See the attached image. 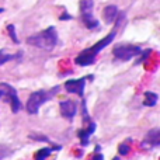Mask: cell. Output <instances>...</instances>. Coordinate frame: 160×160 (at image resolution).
Segmentation results:
<instances>
[{
    "mask_svg": "<svg viewBox=\"0 0 160 160\" xmlns=\"http://www.w3.org/2000/svg\"><path fill=\"white\" fill-rule=\"evenodd\" d=\"M59 108H61V115L63 118L72 121L75 118L76 112H78V104L72 100H65V101L59 102Z\"/></svg>",
    "mask_w": 160,
    "mask_h": 160,
    "instance_id": "cell-6",
    "label": "cell"
},
{
    "mask_svg": "<svg viewBox=\"0 0 160 160\" xmlns=\"http://www.w3.org/2000/svg\"><path fill=\"white\" fill-rule=\"evenodd\" d=\"M0 88L4 90V97H6V101L11 105V111L14 114H17L21 108V102H20V98L17 96V90L10 86L8 83H0Z\"/></svg>",
    "mask_w": 160,
    "mask_h": 160,
    "instance_id": "cell-4",
    "label": "cell"
},
{
    "mask_svg": "<svg viewBox=\"0 0 160 160\" xmlns=\"http://www.w3.org/2000/svg\"><path fill=\"white\" fill-rule=\"evenodd\" d=\"M21 55H22L21 51H20L17 55H10V53H7L6 51L0 49V66H3L4 63H7V62H10V61H14V59H20Z\"/></svg>",
    "mask_w": 160,
    "mask_h": 160,
    "instance_id": "cell-14",
    "label": "cell"
},
{
    "mask_svg": "<svg viewBox=\"0 0 160 160\" xmlns=\"http://www.w3.org/2000/svg\"><path fill=\"white\" fill-rule=\"evenodd\" d=\"M159 101V96L153 91H146L145 93V100H143V105L145 107H155Z\"/></svg>",
    "mask_w": 160,
    "mask_h": 160,
    "instance_id": "cell-13",
    "label": "cell"
},
{
    "mask_svg": "<svg viewBox=\"0 0 160 160\" xmlns=\"http://www.w3.org/2000/svg\"><path fill=\"white\" fill-rule=\"evenodd\" d=\"M150 52H152V51H150V49H146V51H142V52H141V55H142V58L141 59H139V61L138 62H136V63H141V62H143L145 61V59H146L148 58V56H149L150 55Z\"/></svg>",
    "mask_w": 160,
    "mask_h": 160,
    "instance_id": "cell-21",
    "label": "cell"
},
{
    "mask_svg": "<svg viewBox=\"0 0 160 160\" xmlns=\"http://www.w3.org/2000/svg\"><path fill=\"white\" fill-rule=\"evenodd\" d=\"M142 52L141 47L138 45H131V44H119L114 47V56L117 61H131L132 58L139 56Z\"/></svg>",
    "mask_w": 160,
    "mask_h": 160,
    "instance_id": "cell-3",
    "label": "cell"
},
{
    "mask_svg": "<svg viewBox=\"0 0 160 160\" xmlns=\"http://www.w3.org/2000/svg\"><path fill=\"white\" fill-rule=\"evenodd\" d=\"M160 145V131L156 129L149 131V133L146 135V138L143 139V146H149V148H156Z\"/></svg>",
    "mask_w": 160,
    "mask_h": 160,
    "instance_id": "cell-9",
    "label": "cell"
},
{
    "mask_svg": "<svg viewBox=\"0 0 160 160\" xmlns=\"http://www.w3.org/2000/svg\"><path fill=\"white\" fill-rule=\"evenodd\" d=\"M7 32H8V35H10V38H11V41H13L14 44H20L18 37H17V34H16V27H14L13 24H8V25H7Z\"/></svg>",
    "mask_w": 160,
    "mask_h": 160,
    "instance_id": "cell-17",
    "label": "cell"
},
{
    "mask_svg": "<svg viewBox=\"0 0 160 160\" xmlns=\"http://www.w3.org/2000/svg\"><path fill=\"white\" fill-rule=\"evenodd\" d=\"M11 155V149L4 145H0V159H6Z\"/></svg>",
    "mask_w": 160,
    "mask_h": 160,
    "instance_id": "cell-19",
    "label": "cell"
},
{
    "mask_svg": "<svg viewBox=\"0 0 160 160\" xmlns=\"http://www.w3.org/2000/svg\"><path fill=\"white\" fill-rule=\"evenodd\" d=\"M93 7H94V2L93 0H82L80 2V13L83 14H91L93 13Z\"/></svg>",
    "mask_w": 160,
    "mask_h": 160,
    "instance_id": "cell-15",
    "label": "cell"
},
{
    "mask_svg": "<svg viewBox=\"0 0 160 160\" xmlns=\"http://www.w3.org/2000/svg\"><path fill=\"white\" fill-rule=\"evenodd\" d=\"M129 152H131V145L129 143H127V142H122V143H119V146H118L119 156H127Z\"/></svg>",
    "mask_w": 160,
    "mask_h": 160,
    "instance_id": "cell-18",
    "label": "cell"
},
{
    "mask_svg": "<svg viewBox=\"0 0 160 160\" xmlns=\"http://www.w3.org/2000/svg\"><path fill=\"white\" fill-rule=\"evenodd\" d=\"M2 97H4V90L0 88V100H2Z\"/></svg>",
    "mask_w": 160,
    "mask_h": 160,
    "instance_id": "cell-24",
    "label": "cell"
},
{
    "mask_svg": "<svg viewBox=\"0 0 160 160\" xmlns=\"http://www.w3.org/2000/svg\"><path fill=\"white\" fill-rule=\"evenodd\" d=\"M100 150H101V148L97 145V146H96V153H100Z\"/></svg>",
    "mask_w": 160,
    "mask_h": 160,
    "instance_id": "cell-25",
    "label": "cell"
},
{
    "mask_svg": "<svg viewBox=\"0 0 160 160\" xmlns=\"http://www.w3.org/2000/svg\"><path fill=\"white\" fill-rule=\"evenodd\" d=\"M30 139H34V141H39V142H49V139L44 135H37V133H31Z\"/></svg>",
    "mask_w": 160,
    "mask_h": 160,
    "instance_id": "cell-20",
    "label": "cell"
},
{
    "mask_svg": "<svg viewBox=\"0 0 160 160\" xmlns=\"http://www.w3.org/2000/svg\"><path fill=\"white\" fill-rule=\"evenodd\" d=\"M118 13H119L118 7H117L115 4H110V6H107V7H104V10H102V18H104L105 24H112V22L115 21Z\"/></svg>",
    "mask_w": 160,
    "mask_h": 160,
    "instance_id": "cell-10",
    "label": "cell"
},
{
    "mask_svg": "<svg viewBox=\"0 0 160 160\" xmlns=\"http://www.w3.org/2000/svg\"><path fill=\"white\" fill-rule=\"evenodd\" d=\"M93 159H94V160H100V159H104V156H102V155H100V153H97V155L94 156Z\"/></svg>",
    "mask_w": 160,
    "mask_h": 160,
    "instance_id": "cell-23",
    "label": "cell"
},
{
    "mask_svg": "<svg viewBox=\"0 0 160 160\" xmlns=\"http://www.w3.org/2000/svg\"><path fill=\"white\" fill-rule=\"evenodd\" d=\"M72 18H73V17L70 16L69 13H66V11H65V13L62 14L61 17H59V20H62V21H66V20H72Z\"/></svg>",
    "mask_w": 160,
    "mask_h": 160,
    "instance_id": "cell-22",
    "label": "cell"
},
{
    "mask_svg": "<svg viewBox=\"0 0 160 160\" xmlns=\"http://www.w3.org/2000/svg\"><path fill=\"white\" fill-rule=\"evenodd\" d=\"M3 11H4V8H3V7H0V13H3Z\"/></svg>",
    "mask_w": 160,
    "mask_h": 160,
    "instance_id": "cell-26",
    "label": "cell"
},
{
    "mask_svg": "<svg viewBox=\"0 0 160 160\" xmlns=\"http://www.w3.org/2000/svg\"><path fill=\"white\" fill-rule=\"evenodd\" d=\"M52 152H53L52 148H42V149H39L38 152L34 155V159H37V160H44V159H47Z\"/></svg>",
    "mask_w": 160,
    "mask_h": 160,
    "instance_id": "cell-16",
    "label": "cell"
},
{
    "mask_svg": "<svg viewBox=\"0 0 160 160\" xmlns=\"http://www.w3.org/2000/svg\"><path fill=\"white\" fill-rule=\"evenodd\" d=\"M82 20H83L84 25L88 28V30H97V28L100 27L98 20H97L96 17L93 16V13H91V14H83V16H82Z\"/></svg>",
    "mask_w": 160,
    "mask_h": 160,
    "instance_id": "cell-12",
    "label": "cell"
},
{
    "mask_svg": "<svg viewBox=\"0 0 160 160\" xmlns=\"http://www.w3.org/2000/svg\"><path fill=\"white\" fill-rule=\"evenodd\" d=\"M59 91H61V86H55V87L49 88V90L34 91V93L30 96V98H28L27 104H25V110H27V112L31 114V115L38 114L39 107H41L42 104H45L47 101L52 100Z\"/></svg>",
    "mask_w": 160,
    "mask_h": 160,
    "instance_id": "cell-2",
    "label": "cell"
},
{
    "mask_svg": "<svg viewBox=\"0 0 160 160\" xmlns=\"http://www.w3.org/2000/svg\"><path fill=\"white\" fill-rule=\"evenodd\" d=\"M96 56L97 53L94 52L91 48H87V49L82 51L75 59V63L79 65V66H90V65L94 63L96 61Z\"/></svg>",
    "mask_w": 160,
    "mask_h": 160,
    "instance_id": "cell-7",
    "label": "cell"
},
{
    "mask_svg": "<svg viewBox=\"0 0 160 160\" xmlns=\"http://www.w3.org/2000/svg\"><path fill=\"white\" fill-rule=\"evenodd\" d=\"M96 128H97L96 122L88 121V128H86V129H80L78 132V136L80 138V141H82L80 143H82L83 146H87L88 145V136L93 135V133L96 132Z\"/></svg>",
    "mask_w": 160,
    "mask_h": 160,
    "instance_id": "cell-8",
    "label": "cell"
},
{
    "mask_svg": "<svg viewBox=\"0 0 160 160\" xmlns=\"http://www.w3.org/2000/svg\"><path fill=\"white\" fill-rule=\"evenodd\" d=\"M115 37H117V31L114 30V31H111L110 34H108L107 37H105V38H102V39H100L98 42H97L96 45H94V47H91V49L94 51V52L96 53H98L100 51L101 49H104L105 47H108V45L111 44V42L114 41V39H115Z\"/></svg>",
    "mask_w": 160,
    "mask_h": 160,
    "instance_id": "cell-11",
    "label": "cell"
},
{
    "mask_svg": "<svg viewBox=\"0 0 160 160\" xmlns=\"http://www.w3.org/2000/svg\"><path fill=\"white\" fill-rule=\"evenodd\" d=\"M27 44L37 48H41V49H45V51H52L58 45V32H56L55 27H48L42 32L28 37Z\"/></svg>",
    "mask_w": 160,
    "mask_h": 160,
    "instance_id": "cell-1",
    "label": "cell"
},
{
    "mask_svg": "<svg viewBox=\"0 0 160 160\" xmlns=\"http://www.w3.org/2000/svg\"><path fill=\"white\" fill-rule=\"evenodd\" d=\"M86 78L82 79H72V80H68L65 83V90L68 93H72V94H78V96L83 97L84 96V87H86Z\"/></svg>",
    "mask_w": 160,
    "mask_h": 160,
    "instance_id": "cell-5",
    "label": "cell"
}]
</instances>
